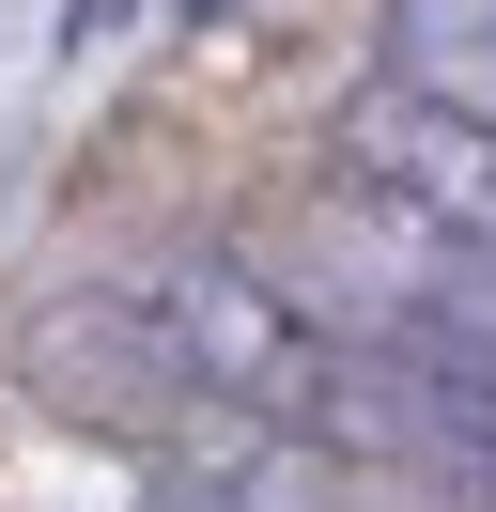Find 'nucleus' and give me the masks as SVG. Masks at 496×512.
<instances>
[{
	"label": "nucleus",
	"instance_id": "1",
	"mask_svg": "<svg viewBox=\"0 0 496 512\" xmlns=\"http://www.w3.org/2000/svg\"><path fill=\"white\" fill-rule=\"evenodd\" d=\"M279 435L326 450V466H403V481H434V497L496 512V388L434 373V357L326 342V326H310V373H295V404H279Z\"/></svg>",
	"mask_w": 496,
	"mask_h": 512
},
{
	"label": "nucleus",
	"instance_id": "2",
	"mask_svg": "<svg viewBox=\"0 0 496 512\" xmlns=\"http://www.w3.org/2000/svg\"><path fill=\"white\" fill-rule=\"evenodd\" d=\"M326 156H341V187H357L372 218H403V233H434V249H481L496 264V125L403 94V78H357V94L326 109Z\"/></svg>",
	"mask_w": 496,
	"mask_h": 512
},
{
	"label": "nucleus",
	"instance_id": "3",
	"mask_svg": "<svg viewBox=\"0 0 496 512\" xmlns=\"http://www.w3.org/2000/svg\"><path fill=\"white\" fill-rule=\"evenodd\" d=\"M372 78H403V94H434V109H465V125H496V0H388Z\"/></svg>",
	"mask_w": 496,
	"mask_h": 512
},
{
	"label": "nucleus",
	"instance_id": "4",
	"mask_svg": "<svg viewBox=\"0 0 496 512\" xmlns=\"http://www.w3.org/2000/svg\"><path fill=\"white\" fill-rule=\"evenodd\" d=\"M155 512H357V497H341L326 450L264 435V450H233V466H171V481H155Z\"/></svg>",
	"mask_w": 496,
	"mask_h": 512
},
{
	"label": "nucleus",
	"instance_id": "5",
	"mask_svg": "<svg viewBox=\"0 0 496 512\" xmlns=\"http://www.w3.org/2000/svg\"><path fill=\"white\" fill-rule=\"evenodd\" d=\"M186 16H217V0H186Z\"/></svg>",
	"mask_w": 496,
	"mask_h": 512
}]
</instances>
